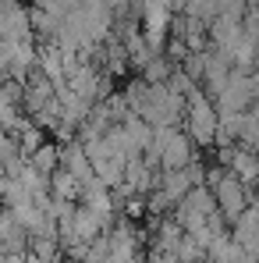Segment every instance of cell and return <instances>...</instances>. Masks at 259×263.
<instances>
[{
	"label": "cell",
	"mask_w": 259,
	"mask_h": 263,
	"mask_svg": "<svg viewBox=\"0 0 259 263\" xmlns=\"http://www.w3.org/2000/svg\"><path fill=\"white\" fill-rule=\"evenodd\" d=\"M142 157H149L160 171H177V167H188L192 160H195V142L185 135V128H153V142H149V149L142 153Z\"/></svg>",
	"instance_id": "1"
},
{
	"label": "cell",
	"mask_w": 259,
	"mask_h": 263,
	"mask_svg": "<svg viewBox=\"0 0 259 263\" xmlns=\"http://www.w3.org/2000/svg\"><path fill=\"white\" fill-rule=\"evenodd\" d=\"M216 132H220V114L210 103V96L192 92L185 100V135L195 146H216Z\"/></svg>",
	"instance_id": "2"
},
{
	"label": "cell",
	"mask_w": 259,
	"mask_h": 263,
	"mask_svg": "<svg viewBox=\"0 0 259 263\" xmlns=\"http://www.w3.org/2000/svg\"><path fill=\"white\" fill-rule=\"evenodd\" d=\"M0 43H29V18L14 4H0Z\"/></svg>",
	"instance_id": "3"
},
{
	"label": "cell",
	"mask_w": 259,
	"mask_h": 263,
	"mask_svg": "<svg viewBox=\"0 0 259 263\" xmlns=\"http://www.w3.org/2000/svg\"><path fill=\"white\" fill-rule=\"evenodd\" d=\"M29 249V231L14 220L11 210H0V253H25Z\"/></svg>",
	"instance_id": "4"
},
{
	"label": "cell",
	"mask_w": 259,
	"mask_h": 263,
	"mask_svg": "<svg viewBox=\"0 0 259 263\" xmlns=\"http://www.w3.org/2000/svg\"><path fill=\"white\" fill-rule=\"evenodd\" d=\"M242 256H245V249L234 242V235H231V231L216 235L213 246L206 249V263H242Z\"/></svg>",
	"instance_id": "5"
},
{
	"label": "cell",
	"mask_w": 259,
	"mask_h": 263,
	"mask_svg": "<svg viewBox=\"0 0 259 263\" xmlns=\"http://www.w3.org/2000/svg\"><path fill=\"white\" fill-rule=\"evenodd\" d=\"M50 196L53 199H64V203H78L82 199V181L75 175H68L64 167H57L50 175Z\"/></svg>",
	"instance_id": "6"
},
{
	"label": "cell",
	"mask_w": 259,
	"mask_h": 263,
	"mask_svg": "<svg viewBox=\"0 0 259 263\" xmlns=\"http://www.w3.org/2000/svg\"><path fill=\"white\" fill-rule=\"evenodd\" d=\"M25 164L29 167H36L43 178H50L57 167H61V146H53V142H43L39 149H32L29 157H25Z\"/></svg>",
	"instance_id": "7"
},
{
	"label": "cell",
	"mask_w": 259,
	"mask_h": 263,
	"mask_svg": "<svg viewBox=\"0 0 259 263\" xmlns=\"http://www.w3.org/2000/svg\"><path fill=\"white\" fill-rule=\"evenodd\" d=\"M149 263H181V260H177L174 253H153V256H149Z\"/></svg>",
	"instance_id": "8"
},
{
	"label": "cell",
	"mask_w": 259,
	"mask_h": 263,
	"mask_svg": "<svg viewBox=\"0 0 259 263\" xmlns=\"http://www.w3.org/2000/svg\"><path fill=\"white\" fill-rule=\"evenodd\" d=\"M57 263H61V260H57Z\"/></svg>",
	"instance_id": "9"
}]
</instances>
